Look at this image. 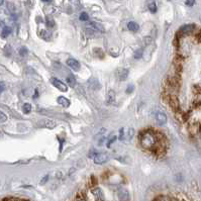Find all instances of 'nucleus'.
<instances>
[{
  "label": "nucleus",
  "mask_w": 201,
  "mask_h": 201,
  "mask_svg": "<svg viewBox=\"0 0 201 201\" xmlns=\"http://www.w3.org/2000/svg\"><path fill=\"white\" fill-rule=\"evenodd\" d=\"M161 142H162V134L156 130L145 129L141 134L140 136V143L143 149L148 151L154 152V153H163L162 147H161Z\"/></svg>",
  "instance_id": "1"
},
{
  "label": "nucleus",
  "mask_w": 201,
  "mask_h": 201,
  "mask_svg": "<svg viewBox=\"0 0 201 201\" xmlns=\"http://www.w3.org/2000/svg\"><path fill=\"white\" fill-rule=\"evenodd\" d=\"M134 134V129L132 127H123V129H119V140L124 141V142H129L132 138Z\"/></svg>",
  "instance_id": "2"
},
{
  "label": "nucleus",
  "mask_w": 201,
  "mask_h": 201,
  "mask_svg": "<svg viewBox=\"0 0 201 201\" xmlns=\"http://www.w3.org/2000/svg\"><path fill=\"white\" fill-rule=\"evenodd\" d=\"M95 164L97 165H102L104 163H106L108 160L110 159L109 155L106 153H96L95 156L93 157Z\"/></svg>",
  "instance_id": "3"
},
{
  "label": "nucleus",
  "mask_w": 201,
  "mask_h": 201,
  "mask_svg": "<svg viewBox=\"0 0 201 201\" xmlns=\"http://www.w3.org/2000/svg\"><path fill=\"white\" fill-rule=\"evenodd\" d=\"M50 82L52 83L56 88H58V90H60V91H62V92H67L68 91V86L66 85L64 82H62L61 80H59V79L51 78Z\"/></svg>",
  "instance_id": "4"
},
{
  "label": "nucleus",
  "mask_w": 201,
  "mask_h": 201,
  "mask_svg": "<svg viewBox=\"0 0 201 201\" xmlns=\"http://www.w3.org/2000/svg\"><path fill=\"white\" fill-rule=\"evenodd\" d=\"M117 196H118V199L119 200H129L130 199V195H129V192L127 191L125 188L123 187H120L117 190Z\"/></svg>",
  "instance_id": "5"
},
{
  "label": "nucleus",
  "mask_w": 201,
  "mask_h": 201,
  "mask_svg": "<svg viewBox=\"0 0 201 201\" xmlns=\"http://www.w3.org/2000/svg\"><path fill=\"white\" fill-rule=\"evenodd\" d=\"M129 70L125 69V68H118L117 70H116V76H117V78L119 80L121 81H124L127 79V77H129Z\"/></svg>",
  "instance_id": "6"
},
{
  "label": "nucleus",
  "mask_w": 201,
  "mask_h": 201,
  "mask_svg": "<svg viewBox=\"0 0 201 201\" xmlns=\"http://www.w3.org/2000/svg\"><path fill=\"white\" fill-rule=\"evenodd\" d=\"M196 30V24H185V25L181 26L179 28V32H182V34H190V32H193Z\"/></svg>",
  "instance_id": "7"
},
{
  "label": "nucleus",
  "mask_w": 201,
  "mask_h": 201,
  "mask_svg": "<svg viewBox=\"0 0 201 201\" xmlns=\"http://www.w3.org/2000/svg\"><path fill=\"white\" fill-rule=\"evenodd\" d=\"M67 65L69 66L70 68H71L72 70H74V71H80V63H79L77 60L75 59H68L67 60Z\"/></svg>",
  "instance_id": "8"
},
{
  "label": "nucleus",
  "mask_w": 201,
  "mask_h": 201,
  "mask_svg": "<svg viewBox=\"0 0 201 201\" xmlns=\"http://www.w3.org/2000/svg\"><path fill=\"white\" fill-rule=\"evenodd\" d=\"M156 119L159 122V124H165L167 122V115L162 111H159L156 113Z\"/></svg>",
  "instance_id": "9"
},
{
  "label": "nucleus",
  "mask_w": 201,
  "mask_h": 201,
  "mask_svg": "<svg viewBox=\"0 0 201 201\" xmlns=\"http://www.w3.org/2000/svg\"><path fill=\"white\" fill-rule=\"evenodd\" d=\"M92 194L95 196V198H96L97 200H104V196H103L102 190L100 188H98V187L92 189Z\"/></svg>",
  "instance_id": "10"
},
{
  "label": "nucleus",
  "mask_w": 201,
  "mask_h": 201,
  "mask_svg": "<svg viewBox=\"0 0 201 201\" xmlns=\"http://www.w3.org/2000/svg\"><path fill=\"white\" fill-rule=\"evenodd\" d=\"M57 102L64 107H69L70 106V100L64 96H59L58 99H57Z\"/></svg>",
  "instance_id": "11"
},
{
  "label": "nucleus",
  "mask_w": 201,
  "mask_h": 201,
  "mask_svg": "<svg viewBox=\"0 0 201 201\" xmlns=\"http://www.w3.org/2000/svg\"><path fill=\"white\" fill-rule=\"evenodd\" d=\"M114 101H115V92H114L113 90H109L107 93L106 102L108 104H113Z\"/></svg>",
  "instance_id": "12"
},
{
  "label": "nucleus",
  "mask_w": 201,
  "mask_h": 201,
  "mask_svg": "<svg viewBox=\"0 0 201 201\" xmlns=\"http://www.w3.org/2000/svg\"><path fill=\"white\" fill-rule=\"evenodd\" d=\"M90 27L92 28V30H94L95 32H104V28H103V26L101 25L100 23H97V22H94V21H92V22H90Z\"/></svg>",
  "instance_id": "13"
},
{
  "label": "nucleus",
  "mask_w": 201,
  "mask_h": 201,
  "mask_svg": "<svg viewBox=\"0 0 201 201\" xmlns=\"http://www.w3.org/2000/svg\"><path fill=\"white\" fill-rule=\"evenodd\" d=\"M170 105L172 106L174 110H177L179 108V100L176 96H171L170 97Z\"/></svg>",
  "instance_id": "14"
},
{
  "label": "nucleus",
  "mask_w": 201,
  "mask_h": 201,
  "mask_svg": "<svg viewBox=\"0 0 201 201\" xmlns=\"http://www.w3.org/2000/svg\"><path fill=\"white\" fill-rule=\"evenodd\" d=\"M127 27H129L130 32H138L140 30V25L136 22H134V21H130V22L127 23Z\"/></svg>",
  "instance_id": "15"
},
{
  "label": "nucleus",
  "mask_w": 201,
  "mask_h": 201,
  "mask_svg": "<svg viewBox=\"0 0 201 201\" xmlns=\"http://www.w3.org/2000/svg\"><path fill=\"white\" fill-rule=\"evenodd\" d=\"M66 81H67L68 85L71 86V87L74 88L75 86H76V79H75V77L73 76L72 74H69L67 76V79H66Z\"/></svg>",
  "instance_id": "16"
},
{
  "label": "nucleus",
  "mask_w": 201,
  "mask_h": 201,
  "mask_svg": "<svg viewBox=\"0 0 201 201\" xmlns=\"http://www.w3.org/2000/svg\"><path fill=\"white\" fill-rule=\"evenodd\" d=\"M10 34H11V28L8 27V26H4L3 30H2V32H1V37L5 39V37H7Z\"/></svg>",
  "instance_id": "17"
},
{
  "label": "nucleus",
  "mask_w": 201,
  "mask_h": 201,
  "mask_svg": "<svg viewBox=\"0 0 201 201\" xmlns=\"http://www.w3.org/2000/svg\"><path fill=\"white\" fill-rule=\"evenodd\" d=\"M39 37H41L43 39H45V41H50V39H51L50 32H48L47 30H41V34H39Z\"/></svg>",
  "instance_id": "18"
},
{
  "label": "nucleus",
  "mask_w": 201,
  "mask_h": 201,
  "mask_svg": "<svg viewBox=\"0 0 201 201\" xmlns=\"http://www.w3.org/2000/svg\"><path fill=\"white\" fill-rule=\"evenodd\" d=\"M46 23H47V25L48 27H54L55 26L54 18H53L52 16H47V18H46Z\"/></svg>",
  "instance_id": "19"
},
{
  "label": "nucleus",
  "mask_w": 201,
  "mask_h": 201,
  "mask_svg": "<svg viewBox=\"0 0 201 201\" xmlns=\"http://www.w3.org/2000/svg\"><path fill=\"white\" fill-rule=\"evenodd\" d=\"M45 125L48 127V129H54V127L57 125V123L55 122L54 120H46Z\"/></svg>",
  "instance_id": "20"
},
{
  "label": "nucleus",
  "mask_w": 201,
  "mask_h": 201,
  "mask_svg": "<svg viewBox=\"0 0 201 201\" xmlns=\"http://www.w3.org/2000/svg\"><path fill=\"white\" fill-rule=\"evenodd\" d=\"M22 110L24 113H30V112L32 111V105H30V103H25V104H23Z\"/></svg>",
  "instance_id": "21"
},
{
  "label": "nucleus",
  "mask_w": 201,
  "mask_h": 201,
  "mask_svg": "<svg viewBox=\"0 0 201 201\" xmlns=\"http://www.w3.org/2000/svg\"><path fill=\"white\" fill-rule=\"evenodd\" d=\"M76 199L77 200H86V199H87L85 192H79V193L77 194V196H76Z\"/></svg>",
  "instance_id": "22"
},
{
  "label": "nucleus",
  "mask_w": 201,
  "mask_h": 201,
  "mask_svg": "<svg viewBox=\"0 0 201 201\" xmlns=\"http://www.w3.org/2000/svg\"><path fill=\"white\" fill-rule=\"evenodd\" d=\"M149 9L152 13H156L157 12V5L155 2H151L149 5Z\"/></svg>",
  "instance_id": "23"
},
{
  "label": "nucleus",
  "mask_w": 201,
  "mask_h": 201,
  "mask_svg": "<svg viewBox=\"0 0 201 201\" xmlns=\"http://www.w3.org/2000/svg\"><path fill=\"white\" fill-rule=\"evenodd\" d=\"M155 200H176V198L166 197V196H164V195H160V196H158V197L155 198Z\"/></svg>",
  "instance_id": "24"
},
{
  "label": "nucleus",
  "mask_w": 201,
  "mask_h": 201,
  "mask_svg": "<svg viewBox=\"0 0 201 201\" xmlns=\"http://www.w3.org/2000/svg\"><path fill=\"white\" fill-rule=\"evenodd\" d=\"M89 19V15H88L87 12H81L80 14V20L82 21H87Z\"/></svg>",
  "instance_id": "25"
},
{
  "label": "nucleus",
  "mask_w": 201,
  "mask_h": 201,
  "mask_svg": "<svg viewBox=\"0 0 201 201\" xmlns=\"http://www.w3.org/2000/svg\"><path fill=\"white\" fill-rule=\"evenodd\" d=\"M18 53H19V55H20L21 57H24L28 53V51H27V48H26L25 47H21L20 48H19Z\"/></svg>",
  "instance_id": "26"
},
{
  "label": "nucleus",
  "mask_w": 201,
  "mask_h": 201,
  "mask_svg": "<svg viewBox=\"0 0 201 201\" xmlns=\"http://www.w3.org/2000/svg\"><path fill=\"white\" fill-rule=\"evenodd\" d=\"M116 138H116L115 136H110V138H109V140H108V142L106 143V147H107V148H110V145H111V143L115 142V141H116Z\"/></svg>",
  "instance_id": "27"
},
{
  "label": "nucleus",
  "mask_w": 201,
  "mask_h": 201,
  "mask_svg": "<svg viewBox=\"0 0 201 201\" xmlns=\"http://www.w3.org/2000/svg\"><path fill=\"white\" fill-rule=\"evenodd\" d=\"M6 120H7V116H6V114L0 110V123L5 122Z\"/></svg>",
  "instance_id": "28"
},
{
  "label": "nucleus",
  "mask_w": 201,
  "mask_h": 201,
  "mask_svg": "<svg viewBox=\"0 0 201 201\" xmlns=\"http://www.w3.org/2000/svg\"><path fill=\"white\" fill-rule=\"evenodd\" d=\"M142 56H143V50H142V48L136 51V53H134V58L140 59V58H142Z\"/></svg>",
  "instance_id": "29"
},
{
  "label": "nucleus",
  "mask_w": 201,
  "mask_h": 201,
  "mask_svg": "<svg viewBox=\"0 0 201 201\" xmlns=\"http://www.w3.org/2000/svg\"><path fill=\"white\" fill-rule=\"evenodd\" d=\"M134 85H129V87L127 88V94H130V93H132L134 92Z\"/></svg>",
  "instance_id": "30"
},
{
  "label": "nucleus",
  "mask_w": 201,
  "mask_h": 201,
  "mask_svg": "<svg viewBox=\"0 0 201 201\" xmlns=\"http://www.w3.org/2000/svg\"><path fill=\"white\" fill-rule=\"evenodd\" d=\"M90 181H91V184H90V186H91V187L96 186V185H97V180H96V178H95L94 176H92L91 179H90Z\"/></svg>",
  "instance_id": "31"
},
{
  "label": "nucleus",
  "mask_w": 201,
  "mask_h": 201,
  "mask_svg": "<svg viewBox=\"0 0 201 201\" xmlns=\"http://www.w3.org/2000/svg\"><path fill=\"white\" fill-rule=\"evenodd\" d=\"M195 4V0H186V5L188 6H192Z\"/></svg>",
  "instance_id": "32"
},
{
  "label": "nucleus",
  "mask_w": 201,
  "mask_h": 201,
  "mask_svg": "<svg viewBox=\"0 0 201 201\" xmlns=\"http://www.w3.org/2000/svg\"><path fill=\"white\" fill-rule=\"evenodd\" d=\"M3 200H20V198H16V197H5V198H3Z\"/></svg>",
  "instance_id": "33"
},
{
  "label": "nucleus",
  "mask_w": 201,
  "mask_h": 201,
  "mask_svg": "<svg viewBox=\"0 0 201 201\" xmlns=\"http://www.w3.org/2000/svg\"><path fill=\"white\" fill-rule=\"evenodd\" d=\"M4 89H5V85H4V83H0V93L3 92Z\"/></svg>",
  "instance_id": "34"
},
{
  "label": "nucleus",
  "mask_w": 201,
  "mask_h": 201,
  "mask_svg": "<svg viewBox=\"0 0 201 201\" xmlns=\"http://www.w3.org/2000/svg\"><path fill=\"white\" fill-rule=\"evenodd\" d=\"M48 175L45 176V178H44V180H43V181H41V184H45V183L48 181Z\"/></svg>",
  "instance_id": "35"
},
{
  "label": "nucleus",
  "mask_w": 201,
  "mask_h": 201,
  "mask_svg": "<svg viewBox=\"0 0 201 201\" xmlns=\"http://www.w3.org/2000/svg\"><path fill=\"white\" fill-rule=\"evenodd\" d=\"M37 96H39V92H37V90H36V91H34V98H37Z\"/></svg>",
  "instance_id": "36"
},
{
  "label": "nucleus",
  "mask_w": 201,
  "mask_h": 201,
  "mask_svg": "<svg viewBox=\"0 0 201 201\" xmlns=\"http://www.w3.org/2000/svg\"><path fill=\"white\" fill-rule=\"evenodd\" d=\"M3 2H4V0H0V6H1L2 4H3Z\"/></svg>",
  "instance_id": "37"
},
{
  "label": "nucleus",
  "mask_w": 201,
  "mask_h": 201,
  "mask_svg": "<svg viewBox=\"0 0 201 201\" xmlns=\"http://www.w3.org/2000/svg\"><path fill=\"white\" fill-rule=\"evenodd\" d=\"M41 1H44V2H48L50 0H41Z\"/></svg>",
  "instance_id": "38"
}]
</instances>
